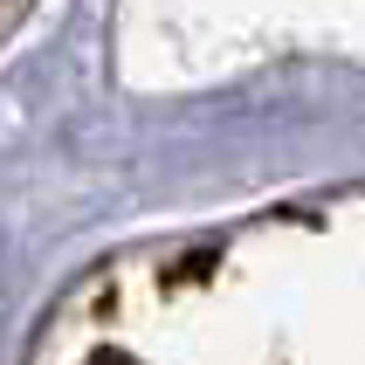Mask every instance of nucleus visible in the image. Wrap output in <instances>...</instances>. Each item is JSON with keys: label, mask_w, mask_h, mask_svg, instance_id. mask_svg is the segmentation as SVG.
<instances>
[{"label": "nucleus", "mask_w": 365, "mask_h": 365, "mask_svg": "<svg viewBox=\"0 0 365 365\" xmlns=\"http://www.w3.org/2000/svg\"><path fill=\"white\" fill-rule=\"evenodd\" d=\"M97 365H131V359H97Z\"/></svg>", "instance_id": "obj_1"}]
</instances>
